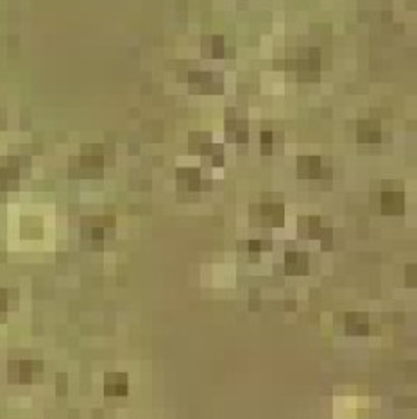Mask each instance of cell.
Returning a JSON list of instances; mask_svg holds the SVG:
<instances>
[{
    "label": "cell",
    "mask_w": 417,
    "mask_h": 419,
    "mask_svg": "<svg viewBox=\"0 0 417 419\" xmlns=\"http://www.w3.org/2000/svg\"><path fill=\"white\" fill-rule=\"evenodd\" d=\"M226 133H228L229 140H233V142L237 143H246L247 139H249L247 124L244 122V120H238L237 117H229L228 120H226Z\"/></svg>",
    "instance_id": "e0dca14e"
},
{
    "label": "cell",
    "mask_w": 417,
    "mask_h": 419,
    "mask_svg": "<svg viewBox=\"0 0 417 419\" xmlns=\"http://www.w3.org/2000/svg\"><path fill=\"white\" fill-rule=\"evenodd\" d=\"M129 391L126 373H110L104 378V395L106 396H126Z\"/></svg>",
    "instance_id": "4fadbf2b"
},
{
    "label": "cell",
    "mask_w": 417,
    "mask_h": 419,
    "mask_svg": "<svg viewBox=\"0 0 417 419\" xmlns=\"http://www.w3.org/2000/svg\"><path fill=\"white\" fill-rule=\"evenodd\" d=\"M346 334L349 335H367L369 334V315L360 312L346 313Z\"/></svg>",
    "instance_id": "5bb4252c"
},
{
    "label": "cell",
    "mask_w": 417,
    "mask_h": 419,
    "mask_svg": "<svg viewBox=\"0 0 417 419\" xmlns=\"http://www.w3.org/2000/svg\"><path fill=\"white\" fill-rule=\"evenodd\" d=\"M9 303H11V292L6 289H0V321H4L8 315Z\"/></svg>",
    "instance_id": "d6986e66"
},
{
    "label": "cell",
    "mask_w": 417,
    "mask_h": 419,
    "mask_svg": "<svg viewBox=\"0 0 417 419\" xmlns=\"http://www.w3.org/2000/svg\"><path fill=\"white\" fill-rule=\"evenodd\" d=\"M41 371H43V364L40 360H11L8 366L9 382L31 383Z\"/></svg>",
    "instance_id": "3957f363"
},
{
    "label": "cell",
    "mask_w": 417,
    "mask_h": 419,
    "mask_svg": "<svg viewBox=\"0 0 417 419\" xmlns=\"http://www.w3.org/2000/svg\"><path fill=\"white\" fill-rule=\"evenodd\" d=\"M285 66L288 70H295L299 73L301 81H315V79L319 78L321 50L308 49L303 56H298L295 59L286 62Z\"/></svg>",
    "instance_id": "7a4b0ae2"
},
{
    "label": "cell",
    "mask_w": 417,
    "mask_h": 419,
    "mask_svg": "<svg viewBox=\"0 0 417 419\" xmlns=\"http://www.w3.org/2000/svg\"><path fill=\"white\" fill-rule=\"evenodd\" d=\"M210 156H212V163L215 167H222L224 165V151H222L221 145H213Z\"/></svg>",
    "instance_id": "44dd1931"
},
{
    "label": "cell",
    "mask_w": 417,
    "mask_h": 419,
    "mask_svg": "<svg viewBox=\"0 0 417 419\" xmlns=\"http://www.w3.org/2000/svg\"><path fill=\"white\" fill-rule=\"evenodd\" d=\"M256 215L260 217V222L263 226L279 228L285 222V208L281 203H276V201H263L256 208Z\"/></svg>",
    "instance_id": "8992f818"
},
{
    "label": "cell",
    "mask_w": 417,
    "mask_h": 419,
    "mask_svg": "<svg viewBox=\"0 0 417 419\" xmlns=\"http://www.w3.org/2000/svg\"><path fill=\"white\" fill-rule=\"evenodd\" d=\"M358 142L362 143H378L381 140V127L376 120H365L358 124Z\"/></svg>",
    "instance_id": "9a60e30c"
},
{
    "label": "cell",
    "mask_w": 417,
    "mask_h": 419,
    "mask_svg": "<svg viewBox=\"0 0 417 419\" xmlns=\"http://www.w3.org/2000/svg\"><path fill=\"white\" fill-rule=\"evenodd\" d=\"M104 149L101 145H86L82 149V155L79 156L78 169H72V174H78L81 178H97L103 174L104 167Z\"/></svg>",
    "instance_id": "6da1fadb"
},
{
    "label": "cell",
    "mask_w": 417,
    "mask_h": 419,
    "mask_svg": "<svg viewBox=\"0 0 417 419\" xmlns=\"http://www.w3.org/2000/svg\"><path fill=\"white\" fill-rule=\"evenodd\" d=\"M407 274H409V280H407V285L416 287V278H417V267L416 265H409L407 267Z\"/></svg>",
    "instance_id": "603a6c76"
},
{
    "label": "cell",
    "mask_w": 417,
    "mask_h": 419,
    "mask_svg": "<svg viewBox=\"0 0 417 419\" xmlns=\"http://www.w3.org/2000/svg\"><path fill=\"white\" fill-rule=\"evenodd\" d=\"M208 45V49H203L205 54L210 57H222L224 56V40L221 36H212L208 41H205V47Z\"/></svg>",
    "instance_id": "ac0fdd59"
},
{
    "label": "cell",
    "mask_w": 417,
    "mask_h": 419,
    "mask_svg": "<svg viewBox=\"0 0 417 419\" xmlns=\"http://www.w3.org/2000/svg\"><path fill=\"white\" fill-rule=\"evenodd\" d=\"M177 185L183 192H199L205 188V181L197 169H180L176 172Z\"/></svg>",
    "instance_id": "30bf717a"
},
{
    "label": "cell",
    "mask_w": 417,
    "mask_h": 419,
    "mask_svg": "<svg viewBox=\"0 0 417 419\" xmlns=\"http://www.w3.org/2000/svg\"><path fill=\"white\" fill-rule=\"evenodd\" d=\"M298 174L303 179L332 178V171L323 167V159L319 156H301L298 159Z\"/></svg>",
    "instance_id": "5b68a950"
},
{
    "label": "cell",
    "mask_w": 417,
    "mask_h": 419,
    "mask_svg": "<svg viewBox=\"0 0 417 419\" xmlns=\"http://www.w3.org/2000/svg\"><path fill=\"white\" fill-rule=\"evenodd\" d=\"M247 249H249L251 255H258L263 249H270V242H263V241H249L247 242Z\"/></svg>",
    "instance_id": "7402d4cb"
},
{
    "label": "cell",
    "mask_w": 417,
    "mask_h": 419,
    "mask_svg": "<svg viewBox=\"0 0 417 419\" xmlns=\"http://www.w3.org/2000/svg\"><path fill=\"white\" fill-rule=\"evenodd\" d=\"M285 305H286V306H285V308H286V310H291V308H292V310H294V308H295V303H294V301H292V303H291V301H286V303H285Z\"/></svg>",
    "instance_id": "d4e9b609"
},
{
    "label": "cell",
    "mask_w": 417,
    "mask_h": 419,
    "mask_svg": "<svg viewBox=\"0 0 417 419\" xmlns=\"http://www.w3.org/2000/svg\"><path fill=\"white\" fill-rule=\"evenodd\" d=\"M275 147V133L272 131H263L262 133V152L263 155H270Z\"/></svg>",
    "instance_id": "ffe728a7"
},
{
    "label": "cell",
    "mask_w": 417,
    "mask_h": 419,
    "mask_svg": "<svg viewBox=\"0 0 417 419\" xmlns=\"http://www.w3.org/2000/svg\"><path fill=\"white\" fill-rule=\"evenodd\" d=\"M328 226H323V219L321 217H301L299 219V236L301 239H308V241H319L323 232Z\"/></svg>",
    "instance_id": "8fae6325"
},
{
    "label": "cell",
    "mask_w": 417,
    "mask_h": 419,
    "mask_svg": "<svg viewBox=\"0 0 417 419\" xmlns=\"http://www.w3.org/2000/svg\"><path fill=\"white\" fill-rule=\"evenodd\" d=\"M190 90L197 94H219L222 92V83L210 72H192L189 76Z\"/></svg>",
    "instance_id": "9c48e42d"
},
{
    "label": "cell",
    "mask_w": 417,
    "mask_h": 419,
    "mask_svg": "<svg viewBox=\"0 0 417 419\" xmlns=\"http://www.w3.org/2000/svg\"><path fill=\"white\" fill-rule=\"evenodd\" d=\"M111 228H113L111 217H88L82 222V239L94 244H103Z\"/></svg>",
    "instance_id": "277c9868"
},
{
    "label": "cell",
    "mask_w": 417,
    "mask_h": 419,
    "mask_svg": "<svg viewBox=\"0 0 417 419\" xmlns=\"http://www.w3.org/2000/svg\"><path fill=\"white\" fill-rule=\"evenodd\" d=\"M189 140L190 152H193V155L210 156L213 145H215V143L212 142V134L210 133H192Z\"/></svg>",
    "instance_id": "2e32d148"
},
{
    "label": "cell",
    "mask_w": 417,
    "mask_h": 419,
    "mask_svg": "<svg viewBox=\"0 0 417 419\" xmlns=\"http://www.w3.org/2000/svg\"><path fill=\"white\" fill-rule=\"evenodd\" d=\"M22 174V159L8 158L0 163V190L8 192L17 188Z\"/></svg>",
    "instance_id": "52a82bcc"
},
{
    "label": "cell",
    "mask_w": 417,
    "mask_h": 419,
    "mask_svg": "<svg viewBox=\"0 0 417 419\" xmlns=\"http://www.w3.org/2000/svg\"><path fill=\"white\" fill-rule=\"evenodd\" d=\"M380 208L383 215H401L405 212V194H403V190H393V188L381 190Z\"/></svg>",
    "instance_id": "ba28073f"
},
{
    "label": "cell",
    "mask_w": 417,
    "mask_h": 419,
    "mask_svg": "<svg viewBox=\"0 0 417 419\" xmlns=\"http://www.w3.org/2000/svg\"><path fill=\"white\" fill-rule=\"evenodd\" d=\"M285 273L288 276H301L308 273V255L301 251H288L285 255Z\"/></svg>",
    "instance_id": "7c38bea8"
},
{
    "label": "cell",
    "mask_w": 417,
    "mask_h": 419,
    "mask_svg": "<svg viewBox=\"0 0 417 419\" xmlns=\"http://www.w3.org/2000/svg\"><path fill=\"white\" fill-rule=\"evenodd\" d=\"M56 385L59 395H66V389H68V387H66V375H57Z\"/></svg>",
    "instance_id": "cb8c5ba5"
}]
</instances>
